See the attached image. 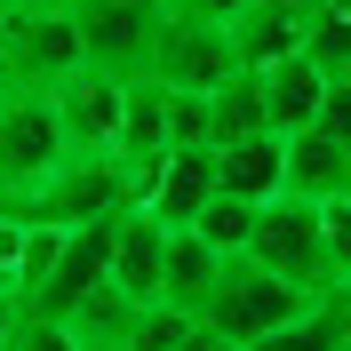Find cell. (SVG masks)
Masks as SVG:
<instances>
[{
  "instance_id": "cell-1",
  "label": "cell",
  "mask_w": 351,
  "mask_h": 351,
  "mask_svg": "<svg viewBox=\"0 0 351 351\" xmlns=\"http://www.w3.org/2000/svg\"><path fill=\"white\" fill-rule=\"evenodd\" d=\"M136 199H144V176H136L120 152H64L16 216L24 223H64V232H72V223L120 216V208H136Z\"/></svg>"
},
{
  "instance_id": "cell-2",
  "label": "cell",
  "mask_w": 351,
  "mask_h": 351,
  "mask_svg": "<svg viewBox=\"0 0 351 351\" xmlns=\"http://www.w3.org/2000/svg\"><path fill=\"white\" fill-rule=\"evenodd\" d=\"M64 152L72 144H64V120H56V96L48 88H8V104H0V208L16 216Z\"/></svg>"
},
{
  "instance_id": "cell-3",
  "label": "cell",
  "mask_w": 351,
  "mask_h": 351,
  "mask_svg": "<svg viewBox=\"0 0 351 351\" xmlns=\"http://www.w3.org/2000/svg\"><path fill=\"white\" fill-rule=\"evenodd\" d=\"M247 256L263 263V271H280V280L311 287V295H328L335 287V263H328V232H319V199H263L256 208V232H247Z\"/></svg>"
},
{
  "instance_id": "cell-4",
  "label": "cell",
  "mask_w": 351,
  "mask_h": 351,
  "mask_svg": "<svg viewBox=\"0 0 351 351\" xmlns=\"http://www.w3.org/2000/svg\"><path fill=\"white\" fill-rule=\"evenodd\" d=\"M304 304H319L311 287H295V280H280V271H263L256 256H232L223 263V280H216V295H208V328L216 335H232V343H256V335H271V328H287Z\"/></svg>"
},
{
  "instance_id": "cell-5",
  "label": "cell",
  "mask_w": 351,
  "mask_h": 351,
  "mask_svg": "<svg viewBox=\"0 0 351 351\" xmlns=\"http://www.w3.org/2000/svg\"><path fill=\"white\" fill-rule=\"evenodd\" d=\"M240 72V56H232V24H216V16H199V8H168L160 16V32H152V80H168V88H223Z\"/></svg>"
},
{
  "instance_id": "cell-6",
  "label": "cell",
  "mask_w": 351,
  "mask_h": 351,
  "mask_svg": "<svg viewBox=\"0 0 351 351\" xmlns=\"http://www.w3.org/2000/svg\"><path fill=\"white\" fill-rule=\"evenodd\" d=\"M88 56H80V24L72 8H16V16L0 24V72L16 88H56L72 80Z\"/></svg>"
},
{
  "instance_id": "cell-7",
  "label": "cell",
  "mask_w": 351,
  "mask_h": 351,
  "mask_svg": "<svg viewBox=\"0 0 351 351\" xmlns=\"http://www.w3.org/2000/svg\"><path fill=\"white\" fill-rule=\"evenodd\" d=\"M128 216V208H120ZM72 223L64 247H56V263L40 271V287H24V311H40V319H72V311L88 304V295H104V271H112V223Z\"/></svg>"
},
{
  "instance_id": "cell-8",
  "label": "cell",
  "mask_w": 351,
  "mask_h": 351,
  "mask_svg": "<svg viewBox=\"0 0 351 351\" xmlns=\"http://www.w3.org/2000/svg\"><path fill=\"white\" fill-rule=\"evenodd\" d=\"M168 8H136V0H80L72 24H80V56L112 80H136V72H152V32Z\"/></svg>"
},
{
  "instance_id": "cell-9",
  "label": "cell",
  "mask_w": 351,
  "mask_h": 351,
  "mask_svg": "<svg viewBox=\"0 0 351 351\" xmlns=\"http://www.w3.org/2000/svg\"><path fill=\"white\" fill-rule=\"evenodd\" d=\"M160 271H168V223L136 199L128 216L112 223V271H104V287L120 295V304H160Z\"/></svg>"
},
{
  "instance_id": "cell-10",
  "label": "cell",
  "mask_w": 351,
  "mask_h": 351,
  "mask_svg": "<svg viewBox=\"0 0 351 351\" xmlns=\"http://www.w3.org/2000/svg\"><path fill=\"white\" fill-rule=\"evenodd\" d=\"M48 96H56V120H64V144H72V152H112V136H120V104H128V80L80 64L72 80L48 88Z\"/></svg>"
},
{
  "instance_id": "cell-11",
  "label": "cell",
  "mask_w": 351,
  "mask_h": 351,
  "mask_svg": "<svg viewBox=\"0 0 351 351\" xmlns=\"http://www.w3.org/2000/svg\"><path fill=\"white\" fill-rule=\"evenodd\" d=\"M208 199H216V144H176V152H160L152 184H144V208H152L168 232L192 223Z\"/></svg>"
},
{
  "instance_id": "cell-12",
  "label": "cell",
  "mask_w": 351,
  "mask_h": 351,
  "mask_svg": "<svg viewBox=\"0 0 351 351\" xmlns=\"http://www.w3.org/2000/svg\"><path fill=\"white\" fill-rule=\"evenodd\" d=\"M263 72V120L280 136H295V128H311L319 120V104H328V72L311 64L304 48H287V56H271V64H256Z\"/></svg>"
},
{
  "instance_id": "cell-13",
  "label": "cell",
  "mask_w": 351,
  "mask_h": 351,
  "mask_svg": "<svg viewBox=\"0 0 351 351\" xmlns=\"http://www.w3.org/2000/svg\"><path fill=\"white\" fill-rule=\"evenodd\" d=\"M216 184L240 192V199H280L287 192V136L280 128H256V136L216 144Z\"/></svg>"
},
{
  "instance_id": "cell-14",
  "label": "cell",
  "mask_w": 351,
  "mask_h": 351,
  "mask_svg": "<svg viewBox=\"0 0 351 351\" xmlns=\"http://www.w3.org/2000/svg\"><path fill=\"white\" fill-rule=\"evenodd\" d=\"M112 152L152 184L160 152H168V80H152V72H136V80H128V104H120V136H112Z\"/></svg>"
},
{
  "instance_id": "cell-15",
  "label": "cell",
  "mask_w": 351,
  "mask_h": 351,
  "mask_svg": "<svg viewBox=\"0 0 351 351\" xmlns=\"http://www.w3.org/2000/svg\"><path fill=\"white\" fill-rule=\"evenodd\" d=\"M223 263H232L223 247H208L192 223H176V232H168V271H160V304H176V311L199 319L208 295H216V280H223Z\"/></svg>"
},
{
  "instance_id": "cell-16",
  "label": "cell",
  "mask_w": 351,
  "mask_h": 351,
  "mask_svg": "<svg viewBox=\"0 0 351 351\" xmlns=\"http://www.w3.org/2000/svg\"><path fill=\"white\" fill-rule=\"evenodd\" d=\"M304 24H311V0H247L232 16V56L240 64H271L287 48H304Z\"/></svg>"
},
{
  "instance_id": "cell-17",
  "label": "cell",
  "mask_w": 351,
  "mask_h": 351,
  "mask_svg": "<svg viewBox=\"0 0 351 351\" xmlns=\"http://www.w3.org/2000/svg\"><path fill=\"white\" fill-rule=\"evenodd\" d=\"M287 192L295 199H335L351 192V144H335L319 120L287 136Z\"/></svg>"
},
{
  "instance_id": "cell-18",
  "label": "cell",
  "mask_w": 351,
  "mask_h": 351,
  "mask_svg": "<svg viewBox=\"0 0 351 351\" xmlns=\"http://www.w3.org/2000/svg\"><path fill=\"white\" fill-rule=\"evenodd\" d=\"M247 351H351V304L343 295H319V304H304L287 328H271V335H256Z\"/></svg>"
},
{
  "instance_id": "cell-19",
  "label": "cell",
  "mask_w": 351,
  "mask_h": 351,
  "mask_svg": "<svg viewBox=\"0 0 351 351\" xmlns=\"http://www.w3.org/2000/svg\"><path fill=\"white\" fill-rule=\"evenodd\" d=\"M256 128H271L263 120V72L240 64L223 88H208V144H232V136H256Z\"/></svg>"
},
{
  "instance_id": "cell-20",
  "label": "cell",
  "mask_w": 351,
  "mask_h": 351,
  "mask_svg": "<svg viewBox=\"0 0 351 351\" xmlns=\"http://www.w3.org/2000/svg\"><path fill=\"white\" fill-rule=\"evenodd\" d=\"M304 56L328 72V80H351V0H311Z\"/></svg>"
},
{
  "instance_id": "cell-21",
  "label": "cell",
  "mask_w": 351,
  "mask_h": 351,
  "mask_svg": "<svg viewBox=\"0 0 351 351\" xmlns=\"http://www.w3.org/2000/svg\"><path fill=\"white\" fill-rule=\"evenodd\" d=\"M199 319L176 304H128V319H120V351H184V335H192Z\"/></svg>"
},
{
  "instance_id": "cell-22",
  "label": "cell",
  "mask_w": 351,
  "mask_h": 351,
  "mask_svg": "<svg viewBox=\"0 0 351 351\" xmlns=\"http://www.w3.org/2000/svg\"><path fill=\"white\" fill-rule=\"evenodd\" d=\"M256 208H263V199H240V192H223V184H216V199H208V208L192 216V232H199L208 247H223V256H247V232H256Z\"/></svg>"
},
{
  "instance_id": "cell-23",
  "label": "cell",
  "mask_w": 351,
  "mask_h": 351,
  "mask_svg": "<svg viewBox=\"0 0 351 351\" xmlns=\"http://www.w3.org/2000/svg\"><path fill=\"white\" fill-rule=\"evenodd\" d=\"M176 144H208V96L199 88H168V152Z\"/></svg>"
},
{
  "instance_id": "cell-24",
  "label": "cell",
  "mask_w": 351,
  "mask_h": 351,
  "mask_svg": "<svg viewBox=\"0 0 351 351\" xmlns=\"http://www.w3.org/2000/svg\"><path fill=\"white\" fill-rule=\"evenodd\" d=\"M319 232H328V263H335V280L351 271V192L319 199Z\"/></svg>"
},
{
  "instance_id": "cell-25",
  "label": "cell",
  "mask_w": 351,
  "mask_h": 351,
  "mask_svg": "<svg viewBox=\"0 0 351 351\" xmlns=\"http://www.w3.org/2000/svg\"><path fill=\"white\" fill-rule=\"evenodd\" d=\"M16 351H88V343L72 335V319H40V311H24V328H16Z\"/></svg>"
},
{
  "instance_id": "cell-26",
  "label": "cell",
  "mask_w": 351,
  "mask_h": 351,
  "mask_svg": "<svg viewBox=\"0 0 351 351\" xmlns=\"http://www.w3.org/2000/svg\"><path fill=\"white\" fill-rule=\"evenodd\" d=\"M319 128L335 144H351V80H328V104H319Z\"/></svg>"
},
{
  "instance_id": "cell-27",
  "label": "cell",
  "mask_w": 351,
  "mask_h": 351,
  "mask_svg": "<svg viewBox=\"0 0 351 351\" xmlns=\"http://www.w3.org/2000/svg\"><path fill=\"white\" fill-rule=\"evenodd\" d=\"M184 351H247V343H232V335H216V328H208V319H199V328L184 335Z\"/></svg>"
},
{
  "instance_id": "cell-28",
  "label": "cell",
  "mask_w": 351,
  "mask_h": 351,
  "mask_svg": "<svg viewBox=\"0 0 351 351\" xmlns=\"http://www.w3.org/2000/svg\"><path fill=\"white\" fill-rule=\"evenodd\" d=\"M16 328H24V295H0V351L16 343Z\"/></svg>"
},
{
  "instance_id": "cell-29",
  "label": "cell",
  "mask_w": 351,
  "mask_h": 351,
  "mask_svg": "<svg viewBox=\"0 0 351 351\" xmlns=\"http://www.w3.org/2000/svg\"><path fill=\"white\" fill-rule=\"evenodd\" d=\"M176 8H199V16H216V24H232L247 8V0H176Z\"/></svg>"
},
{
  "instance_id": "cell-30",
  "label": "cell",
  "mask_w": 351,
  "mask_h": 351,
  "mask_svg": "<svg viewBox=\"0 0 351 351\" xmlns=\"http://www.w3.org/2000/svg\"><path fill=\"white\" fill-rule=\"evenodd\" d=\"M16 8H80V0H16Z\"/></svg>"
},
{
  "instance_id": "cell-31",
  "label": "cell",
  "mask_w": 351,
  "mask_h": 351,
  "mask_svg": "<svg viewBox=\"0 0 351 351\" xmlns=\"http://www.w3.org/2000/svg\"><path fill=\"white\" fill-rule=\"evenodd\" d=\"M0 295H24V287H16V271H0Z\"/></svg>"
},
{
  "instance_id": "cell-32",
  "label": "cell",
  "mask_w": 351,
  "mask_h": 351,
  "mask_svg": "<svg viewBox=\"0 0 351 351\" xmlns=\"http://www.w3.org/2000/svg\"><path fill=\"white\" fill-rule=\"evenodd\" d=\"M335 295H343V304H351V271H343V280H335Z\"/></svg>"
},
{
  "instance_id": "cell-33",
  "label": "cell",
  "mask_w": 351,
  "mask_h": 351,
  "mask_svg": "<svg viewBox=\"0 0 351 351\" xmlns=\"http://www.w3.org/2000/svg\"><path fill=\"white\" fill-rule=\"evenodd\" d=\"M8 16H16V0H0V24H8Z\"/></svg>"
},
{
  "instance_id": "cell-34",
  "label": "cell",
  "mask_w": 351,
  "mask_h": 351,
  "mask_svg": "<svg viewBox=\"0 0 351 351\" xmlns=\"http://www.w3.org/2000/svg\"><path fill=\"white\" fill-rule=\"evenodd\" d=\"M136 8H176V0H136Z\"/></svg>"
},
{
  "instance_id": "cell-35",
  "label": "cell",
  "mask_w": 351,
  "mask_h": 351,
  "mask_svg": "<svg viewBox=\"0 0 351 351\" xmlns=\"http://www.w3.org/2000/svg\"><path fill=\"white\" fill-rule=\"evenodd\" d=\"M8 351H16V343H8Z\"/></svg>"
}]
</instances>
